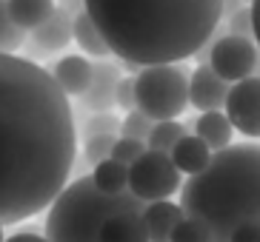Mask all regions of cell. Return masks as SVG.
<instances>
[{
    "instance_id": "1",
    "label": "cell",
    "mask_w": 260,
    "mask_h": 242,
    "mask_svg": "<svg viewBox=\"0 0 260 242\" xmlns=\"http://www.w3.org/2000/svg\"><path fill=\"white\" fill-rule=\"evenodd\" d=\"M75 154V111L52 71L0 54V222L46 211L69 182Z\"/></svg>"
},
{
    "instance_id": "2",
    "label": "cell",
    "mask_w": 260,
    "mask_h": 242,
    "mask_svg": "<svg viewBox=\"0 0 260 242\" xmlns=\"http://www.w3.org/2000/svg\"><path fill=\"white\" fill-rule=\"evenodd\" d=\"M109 52L120 63H183L214 37L223 0H86Z\"/></svg>"
},
{
    "instance_id": "3",
    "label": "cell",
    "mask_w": 260,
    "mask_h": 242,
    "mask_svg": "<svg viewBox=\"0 0 260 242\" xmlns=\"http://www.w3.org/2000/svg\"><path fill=\"white\" fill-rule=\"evenodd\" d=\"M180 208L209 228L212 242H229L246 220H260V143L214 151L200 174L180 188Z\"/></svg>"
},
{
    "instance_id": "4",
    "label": "cell",
    "mask_w": 260,
    "mask_h": 242,
    "mask_svg": "<svg viewBox=\"0 0 260 242\" xmlns=\"http://www.w3.org/2000/svg\"><path fill=\"white\" fill-rule=\"evenodd\" d=\"M146 203L132 191L103 194L92 182V177H77L66 182V188L54 197L46 214V239L49 242H98L103 222L112 214L140 211Z\"/></svg>"
},
{
    "instance_id": "5",
    "label": "cell",
    "mask_w": 260,
    "mask_h": 242,
    "mask_svg": "<svg viewBox=\"0 0 260 242\" xmlns=\"http://www.w3.org/2000/svg\"><path fill=\"white\" fill-rule=\"evenodd\" d=\"M135 100L154 123L177 120L189 106V74L177 63L143 66L135 74Z\"/></svg>"
},
{
    "instance_id": "6",
    "label": "cell",
    "mask_w": 260,
    "mask_h": 242,
    "mask_svg": "<svg viewBox=\"0 0 260 242\" xmlns=\"http://www.w3.org/2000/svg\"><path fill=\"white\" fill-rule=\"evenodd\" d=\"M129 191L143 203L169 199L180 191V171L166 151L146 148L129 166Z\"/></svg>"
},
{
    "instance_id": "7",
    "label": "cell",
    "mask_w": 260,
    "mask_h": 242,
    "mask_svg": "<svg viewBox=\"0 0 260 242\" xmlns=\"http://www.w3.org/2000/svg\"><path fill=\"white\" fill-rule=\"evenodd\" d=\"M209 66L226 80V83H240L252 77L260 68V52L254 37H240V34H214L212 49H209Z\"/></svg>"
},
{
    "instance_id": "8",
    "label": "cell",
    "mask_w": 260,
    "mask_h": 242,
    "mask_svg": "<svg viewBox=\"0 0 260 242\" xmlns=\"http://www.w3.org/2000/svg\"><path fill=\"white\" fill-rule=\"evenodd\" d=\"M223 111L235 131H240L243 137H260V74L232 83Z\"/></svg>"
},
{
    "instance_id": "9",
    "label": "cell",
    "mask_w": 260,
    "mask_h": 242,
    "mask_svg": "<svg viewBox=\"0 0 260 242\" xmlns=\"http://www.w3.org/2000/svg\"><path fill=\"white\" fill-rule=\"evenodd\" d=\"M72 40H75V17L54 6L52 15L38 29L29 31V52L35 57H49L54 52H63Z\"/></svg>"
},
{
    "instance_id": "10",
    "label": "cell",
    "mask_w": 260,
    "mask_h": 242,
    "mask_svg": "<svg viewBox=\"0 0 260 242\" xmlns=\"http://www.w3.org/2000/svg\"><path fill=\"white\" fill-rule=\"evenodd\" d=\"M120 77H123L120 66L112 63L109 57L92 63V83H89V89L77 97V103H80L89 114L112 111V108H115V91H117Z\"/></svg>"
},
{
    "instance_id": "11",
    "label": "cell",
    "mask_w": 260,
    "mask_h": 242,
    "mask_svg": "<svg viewBox=\"0 0 260 242\" xmlns=\"http://www.w3.org/2000/svg\"><path fill=\"white\" fill-rule=\"evenodd\" d=\"M229 89L232 86L209 63H200L189 77V106H194L198 111H217L226 106Z\"/></svg>"
},
{
    "instance_id": "12",
    "label": "cell",
    "mask_w": 260,
    "mask_h": 242,
    "mask_svg": "<svg viewBox=\"0 0 260 242\" xmlns=\"http://www.w3.org/2000/svg\"><path fill=\"white\" fill-rule=\"evenodd\" d=\"M49 71H52L54 83L60 86L66 97H80L92 83V63L86 60L83 54H66Z\"/></svg>"
},
{
    "instance_id": "13",
    "label": "cell",
    "mask_w": 260,
    "mask_h": 242,
    "mask_svg": "<svg viewBox=\"0 0 260 242\" xmlns=\"http://www.w3.org/2000/svg\"><path fill=\"white\" fill-rule=\"evenodd\" d=\"M140 217L149 231V242H169L175 225L183 220V208L172 199H157V203H146Z\"/></svg>"
},
{
    "instance_id": "14",
    "label": "cell",
    "mask_w": 260,
    "mask_h": 242,
    "mask_svg": "<svg viewBox=\"0 0 260 242\" xmlns=\"http://www.w3.org/2000/svg\"><path fill=\"white\" fill-rule=\"evenodd\" d=\"M98 242H149V231L140 211L112 214L98 234Z\"/></svg>"
},
{
    "instance_id": "15",
    "label": "cell",
    "mask_w": 260,
    "mask_h": 242,
    "mask_svg": "<svg viewBox=\"0 0 260 242\" xmlns=\"http://www.w3.org/2000/svg\"><path fill=\"white\" fill-rule=\"evenodd\" d=\"M212 148H209L203 140H200L198 134H183L180 140H177V145L172 148V163L177 166V171L186 177H194L200 174L203 168L209 166V159H212Z\"/></svg>"
},
{
    "instance_id": "16",
    "label": "cell",
    "mask_w": 260,
    "mask_h": 242,
    "mask_svg": "<svg viewBox=\"0 0 260 242\" xmlns=\"http://www.w3.org/2000/svg\"><path fill=\"white\" fill-rule=\"evenodd\" d=\"M194 134H198L212 151H220V148L232 145L235 126L229 123V117H226L223 108H217V111H200V117L194 120Z\"/></svg>"
},
{
    "instance_id": "17",
    "label": "cell",
    "mask_w": 260,
    "mask_h": 242,
    "mask_svg": "<svg viewBox=\"0 0 260 242\" xmlns=\"http://www.w3.org/2000/svg\"><path fill=\"white\" fill-rule=\"evenodd\" d=\"M75 43L80 46L89 57H94V60H106L109 54H112L106 40H103V34H100V29L94 26V20L86 15V9L80 15H75Z\"/></svg>"
},
{
    "instance_id": "18",
    "label": "cell",
    "mask_w": 260,
    "mask_h": 242,
    "mask_svg": "<svg viewBox=\"0 0 260 242\" xmlns=\"http://www.w3.org/2000/svg\"><path fill=\"white\" fill-rule=\"evenodd\" d=\"M6 3H9L12 20L23 31L38 29L40 23L54 12V0H6Z\"/></svg>"
},
{
    "instance_id": "19",
    "label": "cell",
    "mask_w": 260,
    "mask_h": 242,
    "mask_svg": "<svg viewBox=\"0 0 260 242\" xmlns=\"http://www.w3.org/2000/svg\"><path fill=\"white\" fill-rule=\"evenodd\" d=\"M92 182L98 185L103 194H123L129 191V166H123L117 159H103L92 168Z\"/></svg>"
},
{
    "instance_id": "20",
    "label": "cell",
    "mask_w": 260,
    "mask_h": 242,
    "mask_svg": "<svg viewBox=\"0 0 260 242\" xmlns=\"http://www.w3.org/2000/svg\"><path fill=\"white\" fill-rule=\"evenodd\" d=\"M183 134H186V129L177 120H157L152 126V131H149V137H146V148L172 154V148L177 145V140Z\"/></svg>"
},
{
    "instance_id": "21",
    "label": "cell",
    "mask_w": 260,
    "mask_h": 242,
    "mask_svg": "<svg viewBox=\"0 0 260 242\" xmlns=\"http://www.w3.org/2000/svg\"><path fill=\"white\" fill-rule=\"evenodd\" d=\"M26 34L9 15V3L0 0V54H17V49L26 46Z\"/></svg>"
},
{
    "instance_id": "22",
    "label": "cell",
    "mask_w": 260,
    "mask_h": 242,
    "mask_svg": "<svg viewBox=\"0 0 260 242\" xmlns=\"http://www.w3.org/2000/svg\"><path fill=\"white\" fill-rule=\"evenodd\" d=\"M169 242H212V234H209V228L203 225L200 220L186 217V214H183V220L175 225V231H172Z\"/></svg>"
},
{
    "instance_id": "23",
    "label": "cell",
    "mask_w": 260,
    "mask_h": 242,
    "mask_svg": "<svg viewBox=\"0 0 260 242\" xmlns=\"http://www.w3.org/2000/svg\"><path fill=\"white\" fill-rule=\"evenodd\" d=\"M103 134L120 137V120L112 111L89 114V120L83 123V140H89V137H103Z\"/></svg>"
},
{
    "instance_id": "24",
    "label": "cell",
    "mask_w": 260,
    "mask_h": 242,
    "mask_svg": "<svg viewBox=\"0 0 260 242\" xmlns=\"http://www.w3.org/2000/svg\"><path fill=\"white\" fill-rule=\"evenodd\" d=\"M154 120L149 117V114H143L140 108H135V111H126V117L120 120V137H132V140H143L149 137V131H152Z\"/></svg>"
},
{
    "instance_id": "25",
    "label": "cell",
    "mask_w": 260,
    "mask_h": 242,
    "mask_svg": "<svg viewBox=\"0 0 260 242\" xmlns=\"http://www.w3.org/2000/svg\"><path fill=\"white\" fill-rule=\"evenodd\" d=\"M117 137L115 134H103V137H89V140H83V157L89 166H98V163H103V159L112 157V148H115Z\"/></svg>"
},
{
    "instance_id": "26",
    "label": "cell",
    "mask_w": 260,
    "mask_h": 242,
    "mask_svg": "<svg viewBox=\"0 0 260 242\" xmlns=\"http://www.w3.org/2000/svg\"><path fill=\"white\" fill-rule=\"evenodd\" d=\"M146 151V143L143 140H132V137H117L115 148H112V159L123 163V166H132L140 154Z\"/></svg>"
},
{
    "instance_id": "27",
    "label": "cell",
    "mask_w": 260,
    "mask_h": 242,
    "mask_svg": "<svg viewBox=\"0 0 260 242\" xmlns=\"http://www.w3.org/2000/svg\"><path fill=\"white\" fill-rule=\"evenodd\" d=\"M229 34H240V37H254V23H252V6L237 9L229 20L223 23Z\"/></svg>"
},
{
    "instance_id": "28",
    "label": "cell",
    "mask_w": 260,
    "mask_h": 242,
    "mask_svg": "<svg viewBox=\"0 0 260 242\" xmlns=\"http://www.w3.org/2000/svg\"><path fill=\"white\" fill-rule=\"evenodd\" d=\"M115 106L123 108V111H135L138 108V100H135V74L120 77L117 91H115Z\"/></svg>"
},
{
    "instance_id": "29",
    "label": "cell",
    "mask_w": 260,
    "mask_h": 242,
    "mask_svg": "<svg viewBox=\"0 0 260 242\" xmlns=\"http://www.w3.org/2000/svg\"><path fill=\"white\" fill-rule=\"evenodd\" d=\"M229 242H260V220H246L232 231Z\"/></svg>"
},
{
    "instance_id": "30",
    "label": "cell",
    "mask_w": 260,
    "mask_h": 242,
    "mask_svg": "<svg viewBox=\"0 0 260 242\" xmlns=\"http://www.w3.org/2000/svg\"><path fill=\"white\" fill-rule=\"evenodd\" d=\"M54 6L63 9V12H69V15L75 17V15H80V12L86 9V0H54Z\"/></svg>"
},
{
    "instance_id": "31",
    "label": "cell",
    "mask_w": 260,
    "mask_h": 242,
    "mask_svg": "<svg viewBox=\"0 0 260 242\" xmlns=\"http://www.w3.org/2000/svg\"><path fill=\"white\" fill-rule=\"evenodd\" d=\"M252 23H254V43H257V52H260V0H252Z\"/></svg>"
},
{
    "instance_id": "32",
    "label": "cell",
    "mask_w": 260,
    "mask_h": 242,
    "mask_svg": "<svg viewBox=\"0 0 260 242\" xmlns=\"http://www.w3.org/2000/svg\"><path fill=\"white\" fill-rule=\"evenodd\" d=\"M3 242H49L46 236H40V234H29V231H23V234H15V236H9V239Z\"/></svg>"
},
{
    "instance_id": "33",
    "label": "cell",
    "mask_w": 260,
    "mask_h": 242,
    "mask_svg": "<svg viewBox=\"0 0 260 242\" xmlns=\"http://www.w3.org/2000/svg\"><path fill=\"white\" fill-rule=\"evenodd\" d=\"M243 6H249V3H243V0H223V20H229L237 9H243Z\"/></svg>"
},
{
    "instance_id": "34",
    "label": "cell",
    "mask_w": 260,
    "mask_h": 242,
    "mask_svg": "<svg viewBox=\"0 0 260 242\" xmlns=\"http://www.w3.org/2000/svg\"><path fill=\"white\" fill-rule=\"evenodd\" d=\"M0 242H3V222H0Z\"/></svg>"
},
{
    "instance_id": "35",
    "label": "cell",
    "mask_w": 260,
    "mask_h": 242,
    "mask_svg": "<svg viewBox=\"0 0 260 242\" xmlns=\"http://www.w3.org/2000/svg\"><path fill=\"white\" fill-rule=\"evenodd\" d=\"M243 3H252V0H243Z\"/></svg>"
}]
</instances>
